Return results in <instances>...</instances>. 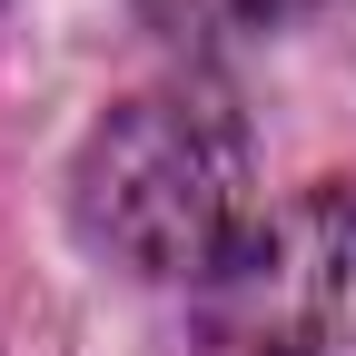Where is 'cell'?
I'll use <instances>...</instances> for the list:
<instances>
[{"label":"cell","instance_id":"1","mask_svg":"<svg viewBox=\"0 0 356 356\" xmlns=\"http://www.w3.org/2000/svg\"><path fill=\"white\" fill-rule=\"evenodd\" d=\"M79 238L119 257L129 277H188L208 287L218 257L248 238V119L218 79H159L119 99L70 168Z\"/></svg>","mask_w":356,"mask_h":356},{"label":"cell","instance_id":"3","mask_svg":"<svg viewBox=\"0 0 356 356\" xmlns=\"http://www.w3.org/2000/svg\"><path fill=\"white\" fill-rule=\"evenodd\" d=\"M267 10H277V20H297V10H317V0H267Z\"/></svg>","mask_w":356,"mask_h":356},{"label":"cell","instance_id":"2","mask_svg":"<svg viewBox=\"0 0 356 356\" xmlns=\"http://www.w3.org/2000/svg\"><path fill=\"white\" fill-rule=\"evenodd\" d=\"M218 356H356V178H317L248 218L198 287Z\"/></svg>","mask_w":356,"mask_h":356}]
</instances>
